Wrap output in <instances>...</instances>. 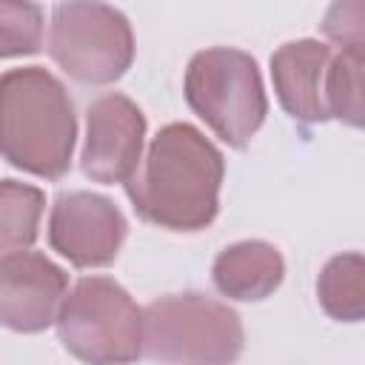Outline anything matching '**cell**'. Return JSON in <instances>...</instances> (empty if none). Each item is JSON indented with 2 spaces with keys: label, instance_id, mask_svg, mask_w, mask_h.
<instances>
[{
  "label": "cell",
  "instance_id": "cell-1",
  "mask_svg": "<svg viewBox=\"0 0 365 365\" xmlns=\"http://www.w3.org/2000/svg\"><path fill=\"white\" fill-rule=\"evenodd\" d=\"M225 160L220 148L188 123H168L125 180L140 220L165 231H202L220 211Z\"/></svg>",
  "mask_w": 365,
  "mask_h": 365
},
{
  "label": "cell",
  "instance_id": "cell-2",
  "mask_svg": "<svg viewBox=\"0 0 365 365\" xmlns=\"http://www.w3.org/2000/svg\"><path fill=\"white\" fill-rule=\"evenodd\" d=\"M77 114L66 86L40 66L0 74V157L34 177L60 180L71 168Z\"/></svg>",
  "mask_w": 365,
  "mask_h": 365
},
{
  "label": "cell",
  "instance_id": "cell-3",
  "mask_svg": "<svg viewBox=\"0 0 365 365\" xmlns=\"http://www.w3.org/2000/svg\"><path fill=\"white\" fill-rule=\"evenodd\" d=\"M182 94L191 111L231 148H245L268 114L257 60L228 46L205 48L191 57Z\"/></svg>",
  "mask_w": 365,
  "mask_h": 365
},
{
  "label": "cell",
  "instance_id": "cell-4",
  "mask_svg": "<svg viewBox=\"0 0 365 365\" xmlns=\"http://www.w3.org/2000/svg\"><path fill=\"white\" fill-rule=\"evenodd\" d=\"M234 308L197 291L168 294L143 311V354L160 362L222 365L242 354Z\"/></svg>",
  "mask_w": 365,
  "mask_h": 365
},
{
  "label": "cell",
  "instance_id": "cell-5",
  "mask_svg": "<svg viewBox=\"0 0 365 365\" xmlns=\"http://www.w3.org/2000/svg\"><path fill=\"white\" fill-rule=\"evenodd\" d=\"M63 348L94 365L134 362L143 356V308L111 277H83L57 311Z\"/></svg>",
  "mask_w": 365,
  "mask_h": 365
},
{
  "label": "cell",
  "instance_id": "cell-6",
  "mask_svg": "<svg viewBox=\"0 0 365 365\" xmlns=\"http://www.w3.org/2000/svg\"><path fill=\"white\" fill-rule=\"evenodd\" d=\"M48 54L77 83H117L134 63L128 17L103 0H63L51 11Z\"/></svg>",
  "mask_w": 365,
  "mask_h": 365
},
{
  "label": "cell",
  "instance_id": "cell-7",
  "mask_svg": "<svg viewBox=\"0 0 365 365\" xmlns=\"http://www.w3.org/2000/svg\"><path fill=\"white\" fill-rule=\"evenodd\" d=\"M128 222L114 200L94 191H66L48 214V245L77 268H106L117 259Z\"/></svg>",
  "mask_w": 365,
  "mask_h": 365
},
{
  "label": "cell",
  "instance_id": "cell-8",
  "mask_svg": "<svg viewBox=\"0 0 365 365\" xmlns=\"http://www.w3.org/2000/svg\"><path fill=\"white\" fill-rule=\"evenodd\" d=\"M145 114L125 94L108 91L86 108V140L80 165L94 182H125L143 160Z\"/></svg>",
  "mask_w": 365,
  "mask_h": 365
},
{
  "label": "cell",
  "instance_id": "cell-9",
  "mask_svg": "<svg viewBox=\"0 0 365 365\" xmlns=\"http://www.w3.org/2000/svg\"><path fill=\"white\" fill-rule=\"evenodd\" d=\"M68 294L66 271L37 251H11L0 257V325L17 334H40L54 325L63 297Z\"/></svg>",
  "mask_w": 365,
  "mask_h": 365
},
{
  "label": "cell",
  "instance_id": "cell-10",
  "mask_svg": "<svg viewBox=\"0 0 365 365\" xmlns=\"http://www.w3.org/2000/svg\"><path fill=\"white\" fill-rule=\"evenodd\" d=\"M331 46L319 40H294L271 54V80L279 106L305 125L325 123V77L331 66Z\"/></svg>",
  "mask_w": 365,
  "mask_h": 365
},
{
  "label": "cell",
  "instance_id": "cell-11",
  "mask_svg": "<svg viewBox=\"0 0 365 365\" xmlns=\"http://www.w3.org/2000/svg\"><path fill=\"white\" fill-rule=\"evenodd\" d=\"M285 277L282 254L265 240H242L222 248L211 265L214 288L237 302H259L271 297Z\"/></svg>",
  "mask_w": 365,
  "mask_h": 365
},
{
  "label": "cell",
  "instance_id": "cell-12",
  "mask_svg": "<svg viewBox=\"0 0 365 365\" xmlns=\"http://www.w3.org/2000/svg\"><path fill=\"white\" fill-rule=\"evenodd\" d=\"M317 299L336 322H359L365 314V259L359 251L336 254L317 279Z\"/></svg>",
  "mask_w": 365,
  "mask_h": 365
},
{
  "label": "cell",
  "instance_id": "cell-13",
  "mask_svg": "<svg viewBox=\"0 0 365 365\" xmlns=\"http://www.w3.org/2000/svg\"><path fill=\"white\" fill-rule=\"evenodd\" d=\"M43 208L46 194L37 185L0 180V257L34 245Z\"/></svg>",
  "mask_w": 365,
  "mask_h": 365
},
{
  "label": "cell",
  "instance_id": "cell-14",
  "mask_svg": "<svg viewBox=\"0 0 365 365\" xmlns=\"http://www.w3.org/2000/svg\"><path fill=\"white\" fill-rule=\"evenodd\" d=\"M362 66L365 54L354 51H336L328 66L325 77V108L328 120H339L351 128L362 125L365 117V83H362Z\"/></svg>",
  "mask_w": 365,
  "mask_h": 365
},
{
  "label": "cell",
  "instance_id": "cell-15",
  "mask_svg": "<svg viewBox=\"0 0 365 365\" xmlns=\"http://www.w3.org/2000/svg\"><path fill=\"white\" fill-rule=\"evenodd\" d=\"M43 46V9L31 0H0V60L29 57Z\"/></svg>",
  "mask_w": 365,
  "mask_h": 365
},
{
  "label": "cell",
  "instance_id": "cell-16",
  "mask_svg": "<svg viewBox=\"0 0 365 365\" xmlns=\"http://www.w3.org/2000/svg\"><path fill=\"white\" fill-rule=\"evenodd\" d=\"M322 34L339 51L365 54V0H334L322 17Z\"/></svg>",
  "mask_w": 365,
  "mask_h": 365
}]
</instances>
